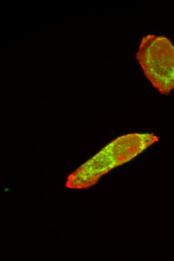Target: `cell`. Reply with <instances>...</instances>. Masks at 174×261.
<instances>
[{"label": "cell", "instance_id": "6da1fadb", "mask_svg": "<svg viewBox=\"0 0 174 261\" xmlns=\"http://www.w3.org/2000/svg\"><path fill=\"white\" fill-rule=\"evenodd\" d=\"M159 141L153 133H132L113 140L69 175L66 186L72 189L92 187L112 169L124 164Z\"/></svg>", "mask_w": 174, "mask_h": 261}, {"label": "cell", "instance_id": "7a4b0ae2", "mask_svg": "<svg viewBox=\"0 0 174 261\" xmlns=\"http://www.w3.org/2000/svg\"><path fill=\"white\" fill-rule=\"evenodd\" d=\"M136 58L146 78L161 94L174 91V46L168 37L146 35Z\"/></svg>", "mask_w": 174, "mask_h": 261}, {"label": "cell", "instance_id": "3957f363", "mask_svg": "<svg viewBox=\"0 0 174 261\" xmlns=\"http://www.w3.org/2000/svg\"><path fill=\"white\" fill-rule=\"evenodd\" d=\"M32 32H40V28H32Z\"/></svg>", "mask_w": 174, "mask_h": 261}, {"label": "cell", "instance_id": "277c9868", "mask_svg": "<svg viewBox=\"0 0 174 261\" xmlns=\"http://www.w3.org/2000/svg\"><path fill=\"white\" fill-rule=\"evenodd\" d=\"M52 24H56V20H52Z\"/></svg>", "mask_w": 174, "mask_h": 261}, {"label": "cell", "instance_id": "5b68a950", "mask_svg": "<svg viewBox=\"0 0 174 261\" xmlns=\"http://www.w3.org/2000/svg\"><path fill=\"white\" fill-rule=\"evenodd\" d=\"M20 40H24V36H20Z\"/></svg>", "mask_w": 174, "mask_h": 261}]
</instances>
